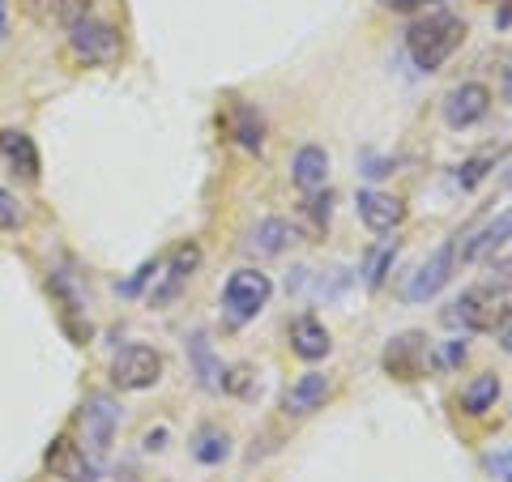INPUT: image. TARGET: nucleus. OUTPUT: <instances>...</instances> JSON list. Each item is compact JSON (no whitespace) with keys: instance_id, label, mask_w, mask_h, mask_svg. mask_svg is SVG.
I'll use <instances>...</instances> for the list:
<instances>
[{"instance_id":"obj_1","label":"nucleus","mask_w":512,"mask_h":482,"mask_svg":"<svg viewBox=\"0 0 512 482\" xmlns=\"http://www.w3.org/2000/svg\"><path fill=\"white\" fill-rule=\"evenodd\" d=\"M461 39H466V22H461L457 13H444V9L427 13V18H419L406 30V56L414 60V69L436 73L461 47Z\"/></svg>"},{"instance_id":"obj_2","label":"nucleus","mask_w":512,"mask_h":482,"mask_svg":"<svg viewBox=\"0 0 512 482\" xmlns=\"http://www.w3.org/2000/svg\"><path fill=\"white\" fill-rule=\"evenodd\" d=\"M269 295H274V282L261 269H235L227 286H222V312H227L231 325H248L265 312Z\"/></svg>"},{"instance_id":"obj_3","label":"nucleus","mask_w":512,"mask_h":482,"mask_svg":"<svg viewBox=\"0 0 512 482\" xmlns=\"http://www.w3.org/2000/svg\"><path fill=\"white\" fill-rule=\"evenodd\" d=\"M163 355L146 342H128L116 359H111V389L120 393H146L163 380Z\"/></svg>"},{"instance_id":"obj_4","label":"nucleus","mask_w":512,"mask_h":482,"mask_svg":"<svg viewBox=\"0 0 512 482\" xmlns=\"http://www.w3.org/2000/svg\"><path fill=\"white\" fill-rule=\"evenodd\" d=\"M69 47L82 64H111L120 56V30L103 18H94V13H82L69 26Z\"/></svg>"},{"instance_id":"obj_5","label":"nucleus","mask_w":512,"mask_h":482,"mask_svg":"<svg viewBox=\"0 0 512 482\" xmlns=\"http://www.w3.org/2000/svg\"><path fill=\"white\" fill-rule=\"evenodd\" d=\"M504 320H508V308H500L487 291H466L444 308V325L461 333H495L504 329Z\"/></svg>"},{"instance_id":"obj_6","label":"nucleus","mask_w":512,"mask_h":482,"mask_svg":"<svg viewBox=\"0 0 512 482\" xmlns=\"http://www.w3.org/2000/svg\"><path fill=\"white\" fill-rule=\"evenodd\" d=\"M453 269H457V244L448 239V244H440L436 252H431V261L414 269V278L406 282V291L402 299L406 303H427V299H436L448 282H453Z\"/></svg>"},{"instance_id":"obj_7","label":"nucleus","mask_w":512,"mask_h":482,"mask_svg":"<svg viewBox=\"0 0 512 482\" xmlns=\"http://www.w3.org/2000/svg\"><path fill=\"white\" fill-rule=\"evenodd\" d=\"M487 111H491V90L483 82H461L444 94V124L453 133H466L478 120H487Z\"/></svg>"},{"instance_id":"obj_8","label":"nucleus","mask_w":512,"mask_h":482,"mask_svg":"<svg viewBox=\"0 0 512 482\" xmlns=\"http://www.w3.org/2000/svg\"><path fill=\"white\" fill-rule=\"evenodd\" d=\"M355 210H359V222L372 235H393L406 222V205L397 201L393 192H380V188H363L355 197Z\"/></svg>"},{"instance_id":"obj_9","label":"nucleus","mask_w":512,"mask_h":482,"mask_svg":"<svg viewBox=\"0 0 512 482\" xmlns=\"http://www.w3.org/2000/svg\"><path fill=\"white\" fill-rule=\"evenodd\" d=\"M43 470L52 478H60V482H94V461L86 457V448L73 444L69 436H56L52 444H47Z\"/></svg>"},{"instance_id":"obj_10","label":"nucleus","mask_w":512,"mask_h":482,"mask_svg":"<svg viewBox=\"0 0 512 482\" xmlns=\"http://www.w3.org/2000/svg\"><path fill=\"white\" fill-rule=\"evenodd\" d=\"M384 372L397 380H419L427 372V337L423 333H402L384 346Z\"/></svg>"},{"instance_id":"obj_11","label":"nucleus","mask_w":512,"mask_h":482,"mask_svg":"<svg viewBox=\"0 0 512 482\" xmlns=\"http://www.w3.org/2000/svg\"><path fill=\"white\" fill-rule=\"evenodd\" d=\"M333 397V380L325 372H303L291 389L282 397V410L291 414V419H308V414L325 410V401Z\"/></svg>"},{"instance_id":"obj_12","label":"nucleus","mask_w":512,"mask_h":482,"mask_svg":"<svg viewBox=\"0 0 512 482\" xmlns=\"http://www.w3.org/2000/svg\"><path fill=\"white\" fill-rule=\"evenodd\" d=\"M116 427H120V410L111 406V397H90L82 406V431H86V444L94 457H107L111 440H116Z\"/></svg>"},{"instance_id":"obj_13","label":"nucleus","mask_w":512,"mask_h":482,"mask_svg":"<svg viewBox=\"0 0 512 482\" xmlns=\"http://www.w3.org/2000/svg\"><path fill=\"white\" fill-rule=\"evenodd\" d=\"M291 184L303 192V197H308V192L329 188V154H325V146H316V141H308V146H299V150H295Z\"/></svg>"},{"instance_id":"obj_14","label":"nucleus","mask_w":512,"mask_h":482,"mask_svg":"<svg viewBox=\"0 0 512 482\" xmlns=\"http://www.w3.org/2000/svg\"><path fill=\"white\" fill-rule=\"evenodd\" d=\"M197 269H201V248L188 239V244H180V248L171 252V261H167V278H163V286H158V291L150 295V299H154V308H163V303H171L175 295H180V286H184Z\"/></svg>"},{"instance_id":"obj_15","label":"nucleus","mask_w":512,"mask_h":482,"mask_svg":"<svg viewBox=\"0 0 512 482\" xmlns=\"http://www.w3.org/2000/svg\"><path fill=\"white\" fill-rule=\"evenodd\" d=\"M291 350L303 363H320V359H329L333 337H329V329L320 325L316 316H295L291 320Z\"/></svg>"},{"instance_id":"obj_16","label":"nucleus","mask_w":512,"mask_h":482,"mask_svg":"<svg viewBox=\"0 0 512 482\" xmlns=\"http://www.w3.org/2000/svg\"><path fill=\"white\" fill-rule=\"evenodd\" d=\"M188 363H192V376H197L201 389H210V393L222 389V363H218L214 342H210V333L205 329H197L188 337Z\"/></svg>"},{"instance_id":"obj_17","label":"nucleus","mask_w":512,"mask_h":482,"mask_svg":"<svg viewBox=\"0 0 512 482\" xmlns=\"http://www.w3.org/2000/svg\"><path fill=\"white\" fill-rule=\"evenodd\" d=\"M0 158H5L22 180H30V184L39 180V150L26 133H18V128H5V133H0Z\"/></svg>"},{"instance_id":"obj_18","label":"nucleus","mask_w":512,"mask_h":482,"mask_svg":"<svg viewBox=\"0 0 512 482\" xmlns=\"http://www.w3.org/2000/svg\"><path fill=\"white\" fill-rule=\"evenodd\" d=\"M295 244V227L286 218H265L256 222V231L248 235V252L252 256H282Z\"/></svg>"},{"instance_id":"obj_19","label":"nucleus","mask_w":512,"mask_h":482,"mask_svg":"<svg viewBox=\"0 0 512 482\" xmlns=\"http://www.w3.org/2000/svg\"><path fill=\"white\" fill-rule=\"evenodd\" d=\"M508 239H512V205H508L504 214H495V218L487 222V227L470 239L466 248H457V256L470 265V261H478V256H487V252H495V248H504Z\"/></svg>"},{"instance_id":"obj_20","label":"nucleus","mask_w":512,"mask_h":482,"mask_svg":"<svg viewBox=\"0 0 512 482\" xmlns=\"http://www.w3.org/2000/svg\"><path fill=\"white\" fill-rule=\"evenodd\" d=\"M231 137H235L248 154H261V150H265V116H261V111H256L252 103H235V107H231Z\"/></svg>"},{"instance_id":"obj_21","label":"nucleus","mask_w":512,"mask_h":482,"mask_svg":"<svg viewBox=\"0 0 512 482\" xmlns=\"http://www.w3.org/2000/svg\"><path fill=\"white\" fill-rule=\"evenodd\" d=\"M495 401H500V376H474L466 389H461V414L483 419L487 410H495Z\"/></svg>"},{"instance_id":"obj_22","label":"nucleus","mask_w":512,"mask_h":482,"mask_svg":"<svg viewBox=\"0 0 512 482\" xmlns=\"http://www.w3.org/2000/svg\"><path fill=\"white\" fill-rule=\"evenodd\" d=\"M188 453H192V461H201V465H222L231 457V436L222 427H201L197 436H192Z\"/></svg>"},{"instance_id":"obj_23","label":"nucleus","mask_w":512,"mask_h":482,"mask_svg":"<svg viewBox=\"0 0 512 482\" xmlns=\"http://www.w3.org/2000/svg\"><path fill=\"white\" fill-rule=\"evenodd\" d=\"M500 158H504V150H483V154L466 158V163H461V167L453 171V188H461V192H474V188L483 184L495 167H500Z\"/></svg>"},{"instance_id":"obj_24","label":"nucleus","mask_w":512,"mask_h":482,"mask_svg":"<svg viewBox=\"0 0 512 482\" xmlns=\"http://www.w3.org/2000/svg\"><path fill=\"white\" fill-rule=\"evenodd\" d=\"M397 239H384L380 248H372L367 252V261H363V286L367 291H380L384 286V278H389V269H393V261H397Z\"/></svg>"},{"instance_id":"obj_25","label":"nucleus","mask_w":512,"mask_h":482,"mask_svg":"<svg viewBox=\"0 0 512 482\" xmlns=\"http://www.w3.org/2000/svg\"><path fill=\"white\" fill-rule=\"evenodd\" d=\"M303 214L312 222V235H325L329 231V218H333V188H320V192H308V205Z\"/></svg>"},{"instance_id":"obj_26","label":"nucleus","mask_w":512,"mask_h":482,"mask_svg":"<svg viewBox=\"0 0 512 482\" xmlns=\"http://www.w3.org/2000/svg\"><path fill=\"white\" fill-rule=\"evenodd\" d=\"M483 465L495 482H512V448H495V453L483 457Z\"/></svg>"},{"instance_id":"obj_27","label":"nucleus","mask_w":512,"mask_h":482,"mask_svg":"<svg viewBox=\"0 0 512 482\" xmlns=\"http://www.w3.org/2000/svg\"><path fill=\"white\" fill-rule=\"evenodd\" d=\"M26 9L35 22H60L64 18V0H26Z\"/></svg>"},{"instance_id":"obj_28","label":"nucleus","mask_w":512,"mask_h":482,"mask_svg":"<svg viewBox=\"0 0 512 482\" xmlns=\"http://www.w3.org/2000/svg\"><path fill=\"white\" fill-rule=\"evenodd\" d=\"M154 273H158V261H146V265H141V269L133 273V278H128V282L120 286V291H124V295H137V291H141V286H146V282L154 278Z\"/></svg>"},{"instance_id":"obj_29","label":"nucleus","mask_w":512,"mask_h":482,"mask_svg":"<svg viewBox=\"0 0 512 482\" xmlns=\"http://www.w3.org/2000/svg\"><path fill=\"white\" fill-rule=\"evenodd\" d=\"M491 291L500 295V291H512V256L500 265H491Z\"/></svg>"},{"instance_id":"obj_30","label":"nucleus","mask_w":512,"mask_h":482,"mask_svg":"<svg viewBox=\"0 0 512 482\" xmlns=\"http://www.w3.org/2000/svg\"><path fill=\"white\" fill-rule=\"evenodd\" d=\"M22 222V210H18V201L9 197L5 188H0V227H18Z\"/></svg>"},{"instance_id":"obj_31","label":"nucleus","mask_w":512,"mask_h":482,"mask_svg":"<svg viewBox=\"0 0 512 482\" xmlns=\"http://www.w3.org/2000/svg\"><path fill=\"white\" fill-rule=\"evenodd\" d=\"M167 440H171V431L158 427V431H146V440H141V444H146V453H163Z\"/></svg>"},{"instance_id":"obj_32","label":"nucleus","mask_w":512,"mask_h":482,"mask_svg":"<svg viewBox=\"0 0 512 482\" xmlns=\"http://www.w3.org/2000/svg\"><path fill=\"white\" fill-rule=\"evenodd\" d=\"M466 355H470L466 342H448V350H444V363H448V367H457V363H466Z\"/></svg>"},{"instance_id":"obj_33","label":"nucleus","mask_w":512,"mask_h":482,"mask_svg":"<svg viewBox=\"0 0 512 482\" xmlns=\"http://www.w3.org/2000/svg\"><path fill=\"white\" fill-rule=\"evenodd\" d=\"M389 9H397V13H419L423 5H431V0H384Z\"/></svg>"},{"instance_id":"obj_34","label":"nucleus","mask_w":512,"mask_h":482,"mask_svg":"<svg viewBox=\"0 0 512 482\" xmlns=\"http://www.w3.org/2000/svg\"><path fill=\"white\" fill-rule=\"evenodd\" d=\"M500 346H504V355H512V316L504 320V329H500Z\"/></svg>"},{"instance_id":"obj_35","label":"nucleus","mask_w":512,"mask_h":482,"mask_svg":"<svg viewBox=\"0 0 512 482\" xmlns=\"http://www.w3.org/2000/svg\"><path fill=\"white\" fill-rule=\"evenodd\" d=\"M0 39H9V0H0Z\"/></svg>"},{"instance_id":"obj_36","label":"nucleus","mask_w":512,"mask_h":482,"mask_svg":"<svg viewBox=\"0 0 512 482\" xmlns=\"http://www.w3.org/2000/svg\"><path fill=\"white\" fill-rule=\"evenodd\" d=\"M500 90H504V103H512V64L504 69V82H500Z\"/></svg>"}]
</instances>
